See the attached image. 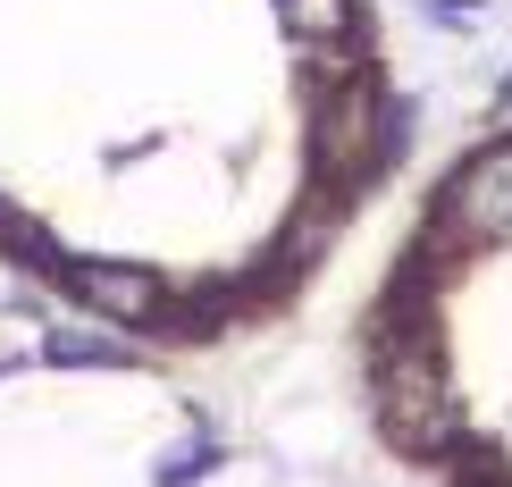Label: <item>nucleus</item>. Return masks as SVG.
<instances>
[{
    "mask_svg": "<svg viewBox=\"0 0 512 487\" xmlns=\"http://www.w3.org/2000/svg\"><path fill=\"white\" fill-rule=\"evenodd\" d=\"M412 160L378 0H0V269L84 328H286Z\"/></svg>",
    "mask_w": 512,
    "mask_h": 487,
    "instance_id": "1",
    "label": "nucleus"
},
{
    "mask_svg": "<svg viewBox=\"0 0 512 487\" xmlns=\"http://www.w3.org/2000/svg\"><path fill=\"white\" fill-rule=\"evenodd\" d=\"M353 378L420 487H512V118L420 177L361 294Z\"/></svg>",
    "mask_w": 512,
    "mask_h": 487,
    "instance_id": "2",
    "label": "nucleus"
}]
</instances>
